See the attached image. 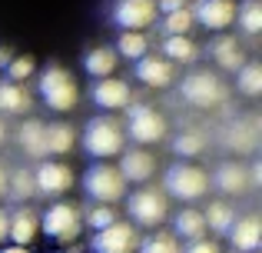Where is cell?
I'll return each instance as SVG.
<instances>
[{
  "mask_svg": "<svg viewBox=\"0 0 262 253\" xmlns=\"http://www.w3.org/2000/svg\"><path fill=\"white\" fill-rule=\"evenodd\" d=\"M146 50H149L146 30H123L120 40H116V53H120V57H126V60H140Z\"/></svg>",
  "mask_w": 262,
  "mask_h": 253,
  "instance_id": "30",
  "label": "cell"
},
{
  "mask_svg": "<svg viewBox=\"0 0 262 253\" xmlns=\"http://www.w3.org/2000/svg\"><path fill=\"white\" fill-rule=\"evenodd\" d=\"M186 250H189V253H216L219 243L206 240V233H203V237H196V240H186Z\"/></svg>",
  "mask_w": 262,
  "mask_h": 253,
  "instance_id": "37",
  "label": "cell"
},
{
  "mask_svg": "<svg viewBox=\"0 0 262 253\" xmlns=\"http://www.w3.org/2000/svg\"><path fill=\"white\" fill-rule=\"evenodd\" d=\"M7 197L17 203H27L37 197V180H33L30 167H17L13 173H7Z\"/></svg>",
  "mask_w": 262,
  "mask_h": 253,
  "instance_id": "25",
  "label": "cell"
},
{
  "mask_svg": "<svg viewBox=\"0 0 262 253\" xmlns=\"http://www.w3.org/2000/svg\"><path fill=\"white\" fill-rule=\"evenodd\" d=\"M203 217H206V230H212L216 237H226V230H229L232 220H236V210H232L226 200H212L209 210H203Z\"/></svg>",
  "mask_w": 262,
  "mask_h": 253,
  "instance_id": "27",
  "label": "cell"
},
{
  "mask_svg": "<svg viewBox=\"0 0 262 253\" xmlns=\"http://www.w3.org/2000/svg\"><path fill=\"white\" fill-rule=\"evenodd\" d=\"M136 250L143 253H176L179 250V237L169 233V230H156L149 237H143V240H136Z\"/></svg>",
  "mask_w": 262,
  "mask_h": 253,
  "instance_id": "32",
  "label": "cell"
},
{
  "mask_svg": "<svg viewBox=\"0 0 262 253\" xmlns=\"http://www.w3.org/2000/svg\"><path fill=\"white\" fill-rule=\"evenodd\" d=\"M212 183H216V190H223L226 197H243V193L252 190L249 167H246L243 160H223L216 167V173H212Z\"/></svg>",
  "mask_w": 262,
  "mask_h": 253,
  "instance_id": "17",
  "label": "cell"
},
{
  "mask_svg": "<svg viewBox=\"0 0 262 253\" xmlns=\"http://www.w3.org/2000/svg\"><path fill=\"white\" fill-rule=\"evenodd\" d=\"M136 64V80H143L146 87H156V90H166V87L176 84V64L163 53H143Z\"/></svg>",
  "mask_w": 262,
  "mask_h": 253,
  "instance_id": "12",
  "label": "cell"
},
{
  "mask_svg": "<svg viewBox=\"0 0 262 253\" xmlns=\"http://www.w3.org/2000/svg\"><path fill=\"white\" fill-rule=\"evenodd\" d=\"M232 24L243 27V33L256 37L262 30V4L259 0H243V4H236V20H232Z\"/></svg>",
  "mask_w": 262,
  "mask_h": 253,
  "instance_id": "31",
  "label": "cell"
},
{
  "mask_svg": "<svg viewBox=\"0 0 262 253\" xmlns=\"http://www.w3.org/2000/svg\"><path fill=\"white\" fill-rule=\"evenodd\" d=\"M226 143H229L236 153H249V150L256 147V124L249 127V124H243V120H239V124H232L229 133H226Z\"/></svg>",
  "mask_w": 262,
  "mask_h": 253,
  "instance_id": "34",
  "label": "cell"
},
{
  "mask_svg": "<svg viewBox=\"0 0 262 253\" xmlns=\"http://www.w3.org/2000/svg\"><path fill=\"white\" fill-rule=\"evenodd\" d=\"M189 0H156V10L166 13V10H176V7H186Z\"/></svg>",
  "mask_w": 262,
  "mask_h": 253,
  "instance_id": "38",
  "label": "cell"
},
{
  "mask_svg": "<svg viewBox=\"0 0 262 253\" xmlns=\"http://www.w3.org/2000/svg\"><path fill=\"white\" fill-rule=\"evenodd\" d=\"M7 80H17V84H24V80H30L33 73H37V60L30 57V53H13L10 64L4 67Z\"/></svg>",
  "mask_w": 262,
  "mask_h": 253,
  "instance_id": "35",
  "label": "cell"
},
{
  "mask_svg": "<svg viewBox=\"0 0 262 253\" xmlns=\"http://www.w3.org/2000/svg\"><path fill=\"white\" fill-rule=\"evenodd\" d=\"M126 110V120H123V130H126V137L133 143H143V147H149V143H163L169 133L166 127V117H163L160 110H153L149 104H133V107H123Z\"/></svg>",
  "mask_w": 262,
  "mask_h": 253,
  "instance_id": "4",
  "label": "cell"
},
{
  "mask_svg": "<svg viewBox=\"0 0 262 253\" xmlns=\"http://www.w3.org/2000/svg\"><path fill=\"white\" fill-rule=\"evenodd\" d=\"M90 100H93V107H100V110L116 113V110H123V107L133 100V93H129L126 80H120V77L110 73V77H96L93 90H90Z\"/></svg>",
  "mask_w": 262,
  "mask_h": 253,
  "instance_id": "14",
  "label": "cell"
},
{
  "mask_svg": "<svg viewBox=\"0 0 262 253\" xmlns=\"http://www.w3.org/2000/svg\"><path fill=\"white\" fill-rule=\"evenodd\" d=\"M163 187H166V193L176 197V200L196 203L199 197H206V190H209V173H206L203 167H196V163H189V160H179L166 170Z\"/></svg>",
  "mask_w": 262,
  "mask_h": 253,
  "instance_id": "5",
  "label": "cell"
},
{
  "mask_svg": "<svg viewBox=\"0 0 262 253\" xmlns=\"http://www.w3.org/2000/svg\"><path fill=\"white\" fill-rule=\"evenodd\" d=\"M116 64H120V53L113 50V47H90L83 53V70L90 77H110V73L116 70Z\"/></svg>",
  "mask_w": 262,
  "mask_h": 253,
  "instance_id": "23",
  "label": "cell"
},
{
  "mask_svg": "<svg viewBox=\"0 0 262 253\" xmlns=\"http://www.w3.org/2000/svg\"><path fill=\"white\" fill-rule=\"evenodd\" d=\"M116 217H120V213L113 210V203H96V207H90L83 213V223L90 230H100V227H106V223H113Z\"/></svg>",
  "mask_w": 262,
  "mask_h": 253,
  "instance_id": "36",
  "label": "cell"
},
{
  "mask_svg": "<svg viewBox=\"0 0 262 253\" xmlns=\"http://www.w3.org/2000/svg\"><path fill=\"white\" fill-rule=\"evenodd\" d=\"M7 233H10V210H0V243L7 240Z\"/></svg>",
  "mask_w": 262,
  "mask_h": 253,
  "instance_id": "39",
  "label": "cell"
},
{
  "mask_svg": "<svg viewBox=\"0 0 262 253\" xmlns=\"http://www.w3.org/2000/svg\"><path fill=\"white\" fill-rule=\"evenodd\" d=\"M206 150V137L199 133V130H186V133H179L173 140V153L183 157V160H192V157H199Z\"/></svg>",
  "mask_w": 262,
  "mask_h": 253,
  "instance_id": "33",
  "label": "cell"
},
{
  "mask_svg": "<svg viewBox=\"0 0 262 253\" xmlns=\"http://www.w3.org/2000/svg\"><path fill=\"white\" fill-rule=\"evenodd\" d=\"M236 87H239V93L249 97V100H256L262 93V67L256 60H246V64L236 70Z\"/></svg>",
  "mask_w": 262,
  "mask_h": 253,
  "instance_id": "28",
  "label": "cell"
},
{
  "mask_svg": "<svg viewBox=\"0 0 262 253\" xmlns=\"http://www.w3.org/2000/svg\"><path fill=\"white\" fill-rule=\"evenodd\" d=\"M4 143H7V124L0 120V147H4Z\"/></svg>",
  "mask_w": 262,
  "mask_h": 253,
  "instance_id": "42",
  "label": "cell"
},
{
  "mask_svg": "<svg viewBox=\"0 0 262 253\" xmlns=\"http://www.w3.org/2000/svg\"><path fill=\"white\" fill-rule=\"evenodd\" d=\"M163 57H169L173 64L189 67V64L199 60V47L189 33H166V40H163Z\"/></svg>",
  "mask_w": 262,
  "mask_h": 253,
  "instance_id": "21",
  "label": "cell"
},
{
  "mask_svg": "<svg viewBox=\"0 0 262 253\" xmlns=\"http://www.w3.org/2000/svg\"><path fill=\"white\" fill-rule=\"evenodd\" d=\"M179 97H183L189 107L212 110V107L226 104L229 90H226V84L216 77V73H209V70H192V73H186V77L179 80Z\"/></svg>",
  "mask_w": 262,
  "mask_h": 253,
  "instance_id": "3",
  "label": "cell"
},
{
  "mask_svg": "<svg viewBox=\"0 0 262 253\" xmlns=\"http://www.w3.org/2000/svg\"><path fill=\"white\" fill-rule=\"evenodd\" d=\"M209 57L216 60V64L223 67V70H232V73H236L239 67H243L246 60H249V53H246V47L239 44L236 37H226V33L219 30V37L209 44Z\"/></svg>",
  "mask_w": 262,
  "mask_h": 253,
  "instance_id": "19",
  "label": "cell"
},
{
  "mask_svg": "<svg viewBox=\"0 0 262 253\" xmlns=\"http://www.w3.org/2000/svg\"><path fill=\"white\" fill-rule=\"evenodd\" d=\"M37 233H40V213L37 210H30L24 203L20 210H13L10 213V233H7V240H13V247H30L33 240H37Z\"/></svg>",
  "mask_w": 262,
  "mask_h": 253,
  "instance_id": "18",
  "label": "cell"
},
{
  "mask_svg": "<svg viewBox=\"0 0 262 253\" xmlns=\"http://www.w3.org/2000/svg\"><path fill=\"white\" fill-rule=\"evenodd\" d=\"M192 17H196V27L219 33L226 27H232V20H236V0H196Z\"/></svg>",
  "mask_w": 262,
  "mask_h": 253,
  "instance_id": "15",
  "label": "cell"
},
{
  "mask_svg": "<svg viewBox=\"0 0 262 253\" xmlns=\"http://www.w3.org/2000/svg\"><path fill=\"white\" fill-rule=\"evenodd\" d=\"M160 10H156V0H116L110 20H113L120 30H146L156 24Z\"/></svg>",
  "mask_w": 262,
  "mask_h": 253,
  "instance_id": "10",
  "label": "cell"
},
{
  "mask_svg": "<svg viewBox=\"0 0 262 253\" xmlns=\"http://www.w3.org/2000/svg\"><path fill=\"white\" fill-rule=\"evenodd\" d=\"M33 180H37V193H43V197H63L67 190L73 187V167L70 163H60V160H43L40 157V167L33 170Z\"/></svg>",
  "mask_w": 262,
  "mask_h": 253,
  "instance_id": "11",
  "label": "cell"
},
{
  "mask_svg": "<svg viewBox=\"0 0 262 253\" xmlns=\"http://www.w3.org/2000/svg\"><path fill=\"white\" fill-rule=\"evenodd\" d=\"M173 233L179 237V240H196V237H203L206 233L203 210H192V207L179 210V213L173 217Z\"/></svg>",
  "mask_w": 262,
  "mask_h": 253,
  "instance_id": "26",
  "label": "cell"
},
{
  "mask_svg": "<svg viewBox=\"0 0 262 253\" xmlns=\"http://www.w3.org/2000/svg\"><path fill=\"white\" fill-rule=\"evenodd\" d=\"M37 93H40V100L57 113H67V110H73V107L80 104L77 77H73L63 64H47L43 70H40Z\"/></svg>",
  "mask_w": 262,
  "mask_h": 253,
  "instance_id": "2",
  "label": "cell"
},
{
  "mask_svg": "<svg viewBox=\"0 0 262 253\" xmlns=\"http://www.w3.org/2000/svg\"><path fill=\"white\" fill-rule=\"evenodd\" d=\"M80 143H83L86 157H93V160H110V157H116L123 147H126V130H123V120H116L113 113L103 110L100 117H93L83 127Z\"/></svg>",
  "mask_w": 262,
  "mask_h": 253,
  "instance_id": "1",
  "label": "cell"
},
{
  "mask_svg": "<svg viewBox=\"0 0 262 253\" xmlns=\"http://www.w3.org/2000/svg\"><path fill=\"white\" fill-rule=\"evenodd\" d=\"M17 143H20V150H24L27 157H33V160L47 157L43 124H40V120H27V124H20V130H17Z\"/></svg>",
  "mask_w": 262,
  "mask_h": 253,
  "instance_id": "24",
  "label": "cell"
},
{
  "mask_svg": "<svg viewBox=\"0 0 262 253\" xmlns=\"http://www.w3.org/2000/svg\"><path fill=\"white\" fill-rule=\"evenodd\" d=\"M0 197H7V167L0 163Z\"/></svg>",
  "mask_w": 262,
  "mask_h": 253,
  "instance_id": "41",
  "label": "cell"
},
{
  "mask_svg": "<svg viewBox=\"0 0 262 253\" xmlns=\"http://www.w3.org/2000/svg\"><path fill=\"white\" fill-rule=\"evenodd\" d=\"M229 237V247L239 253H256L262 247V220L259 213H243L232 220V227L226 230Z\"/></svg>",
  "mask_w": 262,
  "mask_h": 253,
  "instance_id": "16",
  "label": "cell"
},
{
  "mask_svg": "<svg viewBox=\"0 0 262 253\" xmlns=\"http://www.w3.org/2000/svg\"><path fill=\"white\" fill-rule=\"evenodd\" d=\"M163 33H192L196 30V17H192V7H176V10H166L160 20Z\"/></svg>",
  "mask_w": 262,
  "mask_h": 253,
  "instance_id": "29",
  "label": "cell"
},
{
  "mask_svg": "<svg viewBox=\"0 0 262 253\" xmlns=\"http://www.w3.org/2000/svg\"><path fill=\"white\" fill-rule=\"evenodd\" d=\"M83 190H86L90 200H96V203H116L126 197V180H123L120 167L100 160L83 173Z\"/></svg>",
  "mask_w": 262,
  "mask_h": 253,
  "instance_id": "8",
  "label": "cell"
},
{
  "mask_svg": "<svg viewBox=\"0 0 262 253\" xmlns=\"http://www.w3.org/2000/svg\"><path fill=\"white\" fill-rule=\"evenodd\" d=\"M126 213H129V220H133L136 227L153 230L169 217V197L163 193V190H156V187H140V190H133V193L126 197Z\"/></svg>",
  "mask_w": 262,
  "mask_h": 253,
  "instance_id": "7",
  "label": "cell"
},
{
  "mask_svg": "<svg viewBox=\"0 0 262 253\" xmlns=\"http://www.w3.org/2000/svg\"><path fill=\"white\" fill-rule=\"evenodd\" d=\"M83 230V210L77 203L57 200L40 213V233H47L50 240L57 243H73Z\"/></svg>",
  "mask_w": 262,
  "mask_h": 253,
  "instance_id": "6",
  "label": "cell"
},
{
  "mask_svg": "<svg viewBox=\"0 0 262 253\" xmlns=\"http://www.w3.org/2000/svg\"><path fill=\"white\" fill-rule=\"evenodd\" d=\"M43 140H47V153L67 157L73 147H77V127L70 124H43Z\"/></svg>",
  "mask_w": 262,
  "mask_h": 253,
  "instance_id": "22",
  "label": "cell"
},
{
  "mask_svg": "<svg viewBox=\"0 0 262 253\" xmlns=\"http://www.w3.org/2000/svg\"><path fill=\"white\" fill-rule=\"evenodd\" d=\"M116 157H120L116 167H120V173H123V180H126V183H149V180H153L156 157L149 153L143 143H136V147H129V150L123 147Z\"/></svg>",
  "mask_w": 262,
  "mask_h": 253,
  "instance_id": "13",
  "label": "cell"
},
{
  "mask_svg": "<svg viewBox=\"0 0 262 253\" xmlns=\"http://www.w3.org/2000/svg\"><path fill=\"white\" fill-rule=\"evenodd\" d=\"M10 57H13V47H7V44H4V47H0V70L10 64Z\"/></svg>",
  "mask_w": 262,
  "mask_h": 253,
  "instance_id": "40",
  "label": "cell"
},
{
  "mask_svg": "<svg viewBox=\"0 0 262 253\" xmlns=\"http://www.w3.org/2000/svg\"><path fill=\"white\" fill-rule=\"evenodd\" d=\"M30 110H33L30 90L17 80H4L0 84V113H30Z\"/></svg>",
  "mask_w": 262,
  "mask_h": 253,
  "instance_id": "20",
  "label": "cell"
},
{
  "mask_svg": "<svg viewBox=\"0 0 262 253\" xmlns=\"http://www.w3.org/2000/svg\"><path fill=\"white\" fill-rule=\"evenodd\" d=\"M136 240H140L136 223H123L120 217H116L113 223L93 230L90 250H96V253H126V250H136Z\"/></svg>",
  "mask_w": 262,
  "mask_h": 253,
  "instance_id": "9",
  "label": "cell"
}]
</instances>
